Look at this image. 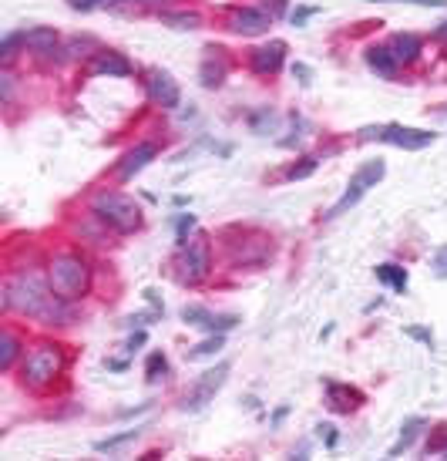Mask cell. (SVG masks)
Here are the masks:
<instances>
[{
    "label": "cell",
    "instance_id": "6da1fadb",
    "mask_svg": "<svg viewBox=\"0 0 447 461\" xmlns=\"http://www.w3.org/2000/svg\"><path fill=\"white\" fill-rule=\"evenodd\" d=\"M64 303H67V300L54 293L51 283L44 286L40 276H34V273L17 276V280L7 286V293H4V307L7 310H21V313L38 317V320H44V323L67 320V307H64Z\"/></svg>",
    "mask_w": 447,
    "mask_h": 461
},
{
    "label": "cell",
    "instance_id": "5bb4252c",
    "mask_svg": "<svg viewBox=\"0 0 447 461\" xmlns=\"http://www.w3.org/2000/svg\"><path fill=\"white\" fill-rule=\"evenodd\" d=\"M387 48L397 58V65H410L421 54V38L417 34H394V38L387 40Z\"/></svg>",
    "mask_w": 447,
    "mask_h": 461
},
{
    "label": "cell",
    "instance_id": "1f68e13d",
    "mask_svg": "<svg viewBox=\"0 0 447 461\" xmlns=\"http://www.w3.org/2000/svg\"><path fill=\"white\" fill-rule=\"evenodd\" d=\"M313 13H319V7H299V11H293L289 17H293V24H296V27H303V24L309 21V17H313Z\"/></svg>",
    "mask_w": 447,
    "mask_h": 461
},
{
    "label": "cell",
    "instance_id": "44dd1931",
    "mask_svg": "<svg viewBox=\"0 0 447 461\" xmlns=\"http://www.w3.org/2000/svg\"><path fill=\"white\" fill-rule=\"evenodd\" d=\"M222 344H226V337H222V333H212L209 340H202V344H195V347H192V350H189V357H192V360L212 357L216 350H222Z\"/></svg>",
    "mask_w": 447,
    "mask_h": 461
},
{
    "label": "cell",
    "instance_id": "d590c367",
    "mask_svg": "<svg viewBox=\"0 0 447 461\" xmlns=\"http://www.w3.org/2000/svg\"><path fill=\"white\" fill-rule=\"evenodd\" d=\"M0 88H4V104H11V77H0Z\"/></svg>",
    "mask_w": 447,
    "mask_h": 461
},
{
    "label": "cell",
    "instance_id": "e0dca14e",
    "mask_svg": "<svg viewBox=\"0 0 447 461\" xmlns=\"http://www.w3.org/2000/svg\"><path fill=\"white\" fill-rule=\"evenodd\" d=\"M367 65H370V71H377L380 77H394L397 75V58L390 54V48L383 44V48H370L367 51Z\"/></svg>",
    "mask_w": 447,
    "mask_h": 461
},
{
    "label": "cell",
    "instance_id": "8d00e7d4",
    "mask_svg": "<svg viewBox=\"0 0 447 461\" xmlns=\"http://www.w3.org/2000/svg\"><path fill=\"white\" fill-rule=\"evenodd\" d=\"M141 344H145V330H138L135 337H131V340H128V350H138Z\"/></svg>",
    "mask_w": 447,
    "mask_h": 461
},
{
    "label": "cell",
    "instance_id": "9c48e42d",
    "mask_svg": "<svg viewBox=\"0 0 447 461\" xmlns=\"http://www.w3.org/2000/svg\"><path fill=\"white\" fill-rule=\"evenodd\" d=\"M185 280L189 283H199L209 276V269H212V253H209V239H195V243L185 246Z\"/></svg>",
    "mask_w": 447,
    "mask_h": 461
},
{
    "label": "cell",
    "instance_id": "8992f818",
    "mask_svg": "<svg viewBox=\"0 0 447 461\" xmlns=\"http://www.w3.org/2000/svg\"><path fill=\"white\" fill-rule=\"evenodd\" d=\"M360 139H377L387 141V145H397L404 152H421L427 145H434V131H424V129H407V125H380V129H363Z\"/></svg>",
    "mask_w": 447,
    "mask_h": 461
},
{
    "label": "cell",
    "instance_id": "ba28073f",
    "mask_svg": "<svg viewBox=\"0 0 447 461\" xmlns=\"http://www.w3.org/2000/svg\"><path fill=\"white\" fill-rule=\"evenodd\" d=\"M145 88H148V98L155 104H162V108H179L182 102V91H179V81L162 71V67H152L148 71V81H145Z\"/></svg>",
    "mask_w": 447,
    "mask_h": 461
},
{
    "label": "cell",
    "instance_id": "d6a6232c",
    "mask_svg": "<svg viewBox=\"0 0 447 461\" xmlns=\"http://www.w3.org/2000/svg\"><path fill=\"white\" fill-rule=\"evenodd\" d=\"M316 431H319V438L326 441V448H333V445H336V428H333V424H319Z\"/></svg>",
    "mask_w": 447,
    "mask_h": 461
},
{
    "label": "cell",
    "instance_id": "4fadbf2b",
    "mask_svg": "<svg viewBox=\"0 0 447 461\" xmlns=\"http://www.w3.org/2000/svg\"><path fill=\"white\" fill-rule=\"evenodd\" d=\"M91 71L94 75H115V77H128L131 75V61L118 51H98L94 61H91Z\"/></svg>",
    "mask_w": 447,
    "mask_h": 461
},
{
    "label": "cell",
    "instance_id": "2e32d148",
    "mask_svg": "<svg viewBox=\"0 0 447 461\" xmlns=\"http://www.w3.org/2000/svg\"><path fill=\"white\" fill-rule=\"evenodd\" d=\"M24 44L27 48H34L38 54H61L57 51V34H54V27H34V31H27L24 34Z\"/></svg>",
    "mask_w": 447,
    "mask_h": 461
},
{
    "label": "cell",
    "instance_id": "ac0fdd59",
    "mask_svg": "<svg viewBox=\"0 0 447 461\" xmlns=\"http://www.w3.org/2000/svg\"><path fill=\"white\" fill-rule=\"evenodd\" d=\"M326 397H330V408L333 411H343V414L360 404L357 391H350V387H343V384H330V387H326Z\"/></svg>",
    "mask_w": 447,
    "mask_h": 461
},
{
    "label": "cell",
    "instance_id": "7c38bea8",
    "mask_svg": "<svg viewBox=\"0 0 447 461\" xmlns=\"http://www.w3.org/2000/svg\"><path fill=\"white\" fill-rule=\"evenodd\" d=\"M152 158H155V145H152V141H141V145H135V148H131V152L121 158V166H118V175H121V182H131L141 172V168L152 162Z\"/></svg>",
    "mask_w": 447,
    "mask_h": 461
},
{
    "label": "cell",
    "instance_id": "f1b7e54d",
    "mask_svg": "<svg viewBox=\"0 0 447 461\" xmlns=\"http://www.w3.org/2000/svg\"><path fill=\"white\" fill-rule=\"evenodd\" d=\"M175 229H179V246L185 249V236H189V229H195V216H179V222H175Z\"/></svg>",
    "mask_w": 447,
    "mask_h": 461
},
{
    "label": "cell",
    "instance_id": "277c9868",
    "mask_svg": "<svg viewBox=\"0 0 447 461\" xmlns=\"http://www.w3.org/2000/svg\"><path fill=\"white\" fill-rule=\"evenodd\" d=\"M64 367V354H61V347H54V344H40L34 347L31 354H27L24 360V384L27 387H48L57 381V374H61Z\"/></svg>",
    "mask_w": 447,
    "mask_h": 461
},
{
    "label": "cell",
    "instance_id": "f546056e",
    "mask_svg": "<svg viewBox=\"0 0 447 461\" xmlns=\"http://www.w3.org/2000/svg\"><path fill=\"white\" fill-rule=\"evenodd\" d=\"M434 273L441 276V280H447V246H441L434 256Z\"/></svg>",
    "mask_w": 447,
    "mask_h": 461
},
{
    "label": "cell",
    "instance_id": "8fae6325",
    "mask_svg": "<svg viewBox=\"0 0 447 461\" xmlns=\"http://www.w3.org/2000/svg\"><path fill=\"white\" fill-rule=\"evenodd\" d=\"M286 61V44L282 40H269L263 48L253 51V71L255 75H276Z\"/></svg>",
    "mask_w": 447,
    "mask_h": 461
},
{
    "label": "cell",
    "instance_id": "74e56055",
    "mask_svg": "<svg viewBox=\"0 0 447 461\" xmlns=\"http://www.w3.org/2000/svg\"><path fill=\"white\" fill-rule=\"evenodd\" d=\"M145 300H148V303H152V307H165V303H162V300H158V293H155V290H145Z\"/></svg>",
    "mask_w": 447,
    "mask_h": 461
},
{
    "label": "cell",
    "instance_id": "ab89813d",
    "mask_svg": "<svg viewBox=\"0 0 447 461\" xmlns=\"http://www.w3.org/2000/svg\"><path fill=\"white\" fill-rule=\"evenodd\" d=\"M286 11V0H272V13H282Z\"/></svg>",
    "mask_w": 447,
    "mask_h": 461
},
{
    "label": "cell",
    "instance_id": "5b68a950",
    "mask_svg": "<svg viewBox=\"0 0 447 461\" xmlns=\"http://www.w3.org/2000/svg\"><path fill=\"white\" fill-rule=\"evenodd\" d=\"M383 172H387V166H383V158H370V162H363V166L353 172V179H350V185H346V192L343 199L333 205L330 212H326V219H336V216H343L346 209H353V205L363 199V192L370 189V185H377V182L383 179Z\"/></svg>",
    "mask_w": 447,
    "mask_h": 461
},
{
    "label": "cell",
    "instance_id": "f35d334b",
    "mask_svg": "<svg viewBox=\"0 0 447 461\" xmlns=\"http://www.w3.org/2000/svg\"><path fill=\"white\" fill-rule=\"evenodd\" d=\"M434 38L447 40V21H444V24H437V31H434Z\"/></svg>",
    "mask_w": 447,
    "mask_h": 461
},
{
    "label": "cell",
    "instance_id": "30bf717a",
    "mask_svg": "<svg viewBox=\"0 0 447 461\" xmlns=\"http://www.w3.org/2000/svg\"><path fill=\"white\" fill-rule=\"evenodd\" d=\"M269 24H272V13L243 7V11L232 13L229 31H232V34H243V38H259V34H266V31H269Z\"/></svg>",
    "mask_w": 447,
    "mask_h": 461
},
{
    "label": "cell",
    "instance_id": "484cf974",
    "mask_svg": "<svg viewBox=\"0 0 447 461\" xmlns=\"http://www.w3.org/2000/svg\"><path fill=\"white\" fill-rule=\"evenodd\" d=\"M13 357H17V344H13L11 333H4V337H0V367L7 371L13 364Z\"/></svg>",
    "mask_w": 447,
    "mask_h": 461
},
{
    "label": "cell",
    "instance_id": "7a4b0ae2",
    "mask_svg": "<svg viewBox=\"0 0 447 461\" xmlns=\"http://www.w3.org/2000/svg\"><path fill=\"white\" fill-rule=\"evenodd\" d=\"M48 283H51L54 293L64 296V300H81L91 286V269L81 256L64 253V256L51 259V266H48Z\"/></svg>",
    "mask_w": 447,
    "mask_h": 461
},
{
    "label": "cell",
    "instance_id": "cb8c5ba5",
    "mask_svg": "<svg viewBox=\"0 0 447 461\" xmlns=\"http://www.w3.org/2000/svg\"><path fill=\"white\" fill-rule=\"evenodd\" d=\"M182 320L189 323V327H205V323L212 320V313L205 307H185L182 310Z\"/></svg>",
    "mask_w": 447,
    "mask_h": 461
},
{
    "label": "cell",
    "instance_id": "83f0119b",
    "mask_svg": "<svg viewBox=\"0 0 447 461\" xmlns=\"http://www.w3.org/2000/svg\"><path fill=\"white\" fill-rule=\"evenodd\" d=\"M236 317H232V313H226V317H212V320L205 323L202 330H209V333H226V330H232V327H236Z\"/></svg>",
    "mask_w": 447,
    "mask_h": 461
},
{
    "label": "cell",
    "instance_id": "d4e9b609",
    "mask_svg": "<svg viewBox=\"0 0 447 461\" xmlns=\"http://www.w3.org/2000/svg\"><path fill=\"white\" fill-rule=\"evenodd\" d=\"M162 21L179 27V31H192V27H199V13H165Z\"/></svg>",
    "mask_w": 447,
    "mask_h": 461
},
{
    "label": "cell",
    "instance_id": "3957f363",
    "mask_svg": "<svg viewBox=\"0 0 447 461\" xmlns=\"http://www.w3.org/2000/svg\"><path fill=\"white\" fill-rule=\"evenodd\" d=\"M91 212L101 219L104 226H111V229H118V232H135L141 226V209L135 205V199H128L125 192L101 189V192L91 199Z\"/></svg>",
    "mask_w": 447,
    "mask_h": 461
},
{
    "label": "cell",
    "instance_id": "52a82bcc",
    "mask_svg": "<svg viewBox=\"0 0 447 461\" xmlns=\"http://www.w3.org/2000/svg\"><path fill=\"white\" fill-rule=\"evenodd\" d=\"M226 374H229V364L222 360L219 367H212V371L202 374V381L195 384V391H192L189 397H185V404H182V411H202L212 397H216V391L222 384H226Z\"/></svg>",
    "mask_w": 447,
    "mask_h": 461
},
{
    "label": "cell",
    "instance_id": "e575fe53",
    "mask_svg": "<svg viewBox=\"0 0 447 461\" xmlns=\"http://www.w3.org/2000/svg\"><path fill=\"white\" fill-rule=\"evenodd\" d=\"M293 75L299 77L303 85H309V77H313V75H309V67H307V65H293Z\"/></svg>",
    "mask_w": 447,
    "mask_h": 461
},
{
    "label": "cell",
    "instance_id": "d6986e66",
    "mask_svg": "<svg viewBox=\"0 0 447 461\" xmlns=\"http://www.w3.org/2000/svg\"><path fill=\"white\" fill-rule=\"evenodd\" d=\"M377 280L387 283L397 293H404V290H407V269L394 266V263H383V266H377Z\"/></svg>",
    "mask_w": 447,
    "mask_h": 461
},
{
    "label": "cell",
    "instance_id": "4316f807",
    "mask_svg": "<svg viewBox=\"0 0 447 461\" xmlns=\"http://www.w3.org/2000/svg\"><path fill=\"white\" fill-rule=\"evenodd\" d=\"M313 172H316V158H299V166H289L286 179H307Z\"/></svg>",
    "mask_w": 447,
    "mask_h": 461
},
{
    "label": "cell",
    "instance_id": "9a60e30c",
    "mask_svg": "<svg viewBox=\"0 0 447 461\" xmlns=\"http://www.w3.org/2000/svg\"><path fill=\"white\" fill-rule=\"evenodd\" d=\"M205 88H222V81H226V58L219 51H209V58L202 61V71H199Z\"/></svg>",
    "mask_w": 447,
    "mask_h": 461
},
{
    "label": "cell",
    "instance_id": "ffe728a7",
    "mask_svg": "<svg viewBox=\"0 0 447 461\" xmlns=\"http://www.w3.org/2000/svg\"><path fill=\"white\" fill-rule=\"evenodd\" d=\"M421 428H424V418H410V421L400 428V438H397V445L387 451V455H390V458H397L400 451H407L410 445H414V438H417V431H421Z\"/></svg>",
    "mask_w": 447,
    "mask_h": 461
},
{
    "label": "cell",
    "instance_id": "836d02e7",
    "mask_svg": "<svg viewBox=\"0 0 447 461\" xmlns=\"http://www.w3.org/2000/svg\"><path fill=\"white\" fill-rule=\"evenodd\" d=\"M407 333H410V337H417V340H424L427 347H434V337L424 330V327H407Z\"/></svg>",
    "mask_w": 447,
    "mask_h": 461
},
{
    "label": "cell",
    "instance_id": "7402d4cb",
    "mask_svg": "<svg viewBox=\"0 0 447 461\" xmlns=\"http://www.w3.org/2000/svg\"><path fill=\"white\" fill-rule=\"evenodd\" d=\"M165 374H168L165 354H162V350H152V354H148V364H145V377H148V381H162Z\"/></svg>",
    "mask_w": 447,
    "mask_h": 461
},
{
    "label": "cell",
    "instance_id": "603a6c76",
    "mask_svg": "<svg viewBox=\"0 0 447 461\" xmlns=\"http://www.w3.org/2000/svg\"><path fill=\"white\" fill-rule=\"evenodd\" d=\"M138 435H141V428H131V431H121V435H115V438H104V441H98L94 448H98V451H115V448H121L125 441H135Z\"/></svg>",
    "mask_w": 447,
    "mask_h": 461
},
{
    "label": "cell",
    "instance_id": "4dcf8cb0",
    "mask_svg": "<svg viewBox=\"0 0 447 461\" xmlns=\"http://www.w3.org/2000/svg\"><path fill=\"white\" fill-rule=\"evenodd\" d=\"M74 11H94V7H104V4H115V0H67Z\"/></svg>",
    "mask_w": 447,
    "mask_h": 461
}]
</instances>
